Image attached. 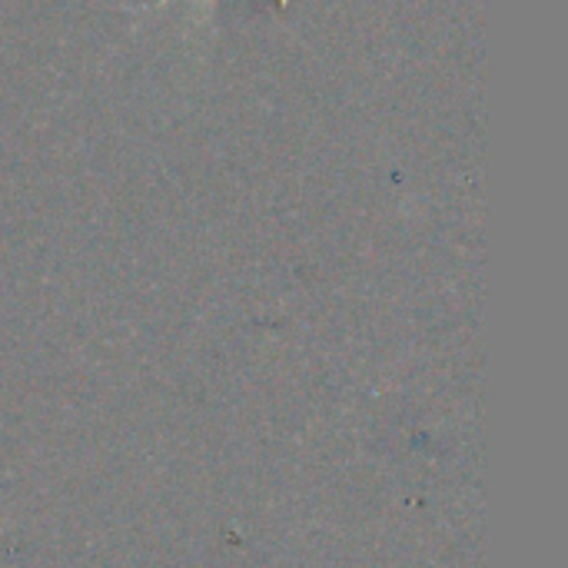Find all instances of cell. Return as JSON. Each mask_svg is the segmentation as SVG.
Returning a JSON list of instances; mask_svg holds the SVG:
<instances>
[{
	"mask_svg": "<svg viewBox=\"0 0 568 568\" xmlns=\"http://www.w3.org/2000/svg\"><path fill=\"white\" fill-rule=\"evenodd\" d=\"M156 3H166V0H156Z\"/></svg>",
	"mask_w": 568,
	"mask_h": 568,
	"instance_id": "obj_1",
	"label": "cell"
}]
</instances>
